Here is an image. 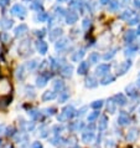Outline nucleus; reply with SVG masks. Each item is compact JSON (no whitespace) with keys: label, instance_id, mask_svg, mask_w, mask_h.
<instances>
[{"label":"nucleus","instance_id":"nucleus-1","mask_svg":"<svg viewBox=\"0 0 140 148\" xmlns=\"http://www.w3.org/2000/svg\"><path fill=\"white\" fill-rule=\"evenodd\" d=\"M11 13H13L14 15H16V16L19 18H25L26 15V9L22 5H20V4H16V5L13 6V9H11Z\"/></svg>","mask_w":140,"mask_h":148},{"label":"nucleus","instance_id":"nucleus-2","mask_svg":"<svg viewBox=\"0 0 140 148\" xmlns=\"http://www.w3.org/2000/svg\"><path fill=\"white\" fill-rule=\"evenodd\" d=\"M139 137V130L137 127H133V128H130L129 131H128V134H127V139L129 142H134V141H137Z\"/></svg>","mask_w":140,"mask_h":148},{"label":"nucleus","instance_id":"nucleus-3","mask_svg":"<svg viewBox=\"0 0 140 148\" xmlns=\"http://www.w3.org/2000/svg\"><path fill=\"white\" fill-rule=\"evenodd\" d=\"M109 70H111V66L107 65V64H102V65H99L97 67L96 71H97L98 76H105V75H108Z\"/></svg>","mask_w":140,"mask_h":148},{"label":"nucleus","instance_id":"nucleus-4","mask_svg":"<svg viewBox=\"0 0 140 148\" xmlns=\"http://www.w3.org/2000/svg\"><path fill=\"white\" fill-rule=\"evenodd\" d=\"M130 122V118H129V115H128L127 112H120V115L118 117V123L122 124V126H127V124H129Z\"/></svg>","mask_w":140,"mask_h":148},{"label":"nucleus","instance_id":"nucleus-5","mask_svg":"<svg viewBox=\"0 0 140 148\" xmlns=\"http://www.w3.org/2000/svg\"><path fill=\"white\" fill-rule=\"evenodd\" d=\"M62 115L65 116L66 120L72 118V117L76 115V111H74L73 106H67V107H65V108H63V111H62Z\"/></svg>","mask_w":140,"mask_h":148},{"label":"nucleus","instance_id":"nucleus-6","mask_svg":"<svg viewBox=\"0 0 140 148\" xmlns=\"http://www.w3.org/2000/svg\"><path fill=\"white\" fill-rule=\"evenodd\" d=\"M113 101L115 102L117 105H120V106H124V105H127V97L124 96L123 93H117L114 97H113Z\"/></svg>","mask_w":140,"mask_h":148},{"label":"nucleus","instance_id":"nucleus-7","mask_svg":"<svg viewBox=\"0 0 140 148\" xmlns=\"http://www.w3.org/2000/svg\"><path fill=\"white\" fill-rule=\"evenodd\" d=\"M88 70H89V64L86 62V61H82L81 64H79L77 71H78V75H86L87 72H88Z\"/></svg>","mask_w":140,"mask_h":148},{"label":"nucleus","instance_id":"nucleus-8","mask_svg":"<svg viewBox=\"0 0 140 148\" xmlns=\"http://www.w3.org/2000/svg\"><path fill=\"white\" fill-rule=\"evenodd\" d=\"M36 47H37V51H39L40 54H42V55H45L47 52V44L45 43V41H42V40L37 41Z\"/></svg>","mask_w":140,"mask_h":148},{"label":"nucleus","instance_id":"nucleus-9","mask_svg":"<svg viewBox=\"0 0 140 148\" xmlns=\"http://www.w3.org/2000/svg\"><path fill=\"white\" fill-rule=\"evenodd\" d=\"M130 66H131V62L130 61H127V62L120 64L119 67H118V75H124L128 70H129Z\"/></svg>","mask_w":140,"mask_h":148},{"label":"nucleus","instance_id":"nucleus-10","mask_svg":"<svg viewBox=\"0 0 140 148\" xmlns=\"http://www.w3.org/2000/svg\"><path fill=\"white\" fill-rule=\"evenodd\" d=\"M82 141L84 143H92L94 141V133L93 132H84L82 134Z\"/></svg>","mask_w":140,"mask_h":148},{"label":"nucleus","instance_id":"nucleus-11","mask_svg":"<svg viewBox=\"0 0 140 148\" xmlns=\"http://www.w3.org/2000/svg\"><path fill=\"white\" fill-rule=\"evenodd\" d=\"M107 127H108V117L107 116H102L100 120H99V123H98V130L104 131Z\"/></svg>","mask_w":140,"mask_h":148},{"label":"nucleus","instance_id":"nucleus-12","mask_svg":"<svg viewBox=\"0 0 140 148\" xmlns=\"http://www.w3.org/2000/svg\"><path fill=\"white\" fill-rule=\"evenodd\" d=\"M25 32H27V26L25 24H21L20 26H17L16 29H15V36L19 37V36H22Z\"/></svg>","mask_w":140,"mask_h":148},{"label":"nucleus","instance_id":"nucleus-13","mask_svg":"<svg viewBox=\"0 0 140 148\" xmlns=\"http://www.w3.org/2000/svg\"><path fill=\"white\" fill-rule=\"evenodd\" d=\"M77 19H78V15L76 14V13H73V11H70V13L66 15L67 24H74V22L77 21Z\"/></svg>","mask_w":140,"mask_h":148},{"label":"nucleus","instance_id":"nucleus-14","mask_svg":"<svg viewBox=\"0 0 140 148\" xmlns=\"http://www.w3.org/2000/svg\"><path fill=\"white\" fill-rule=\"evenodd\" d=\"M54 98H56V92H54V91H46V92H44V95H42L44 102L51 101V100H54Z\"/></svg>","mask_w":140,"mask_h":148},{"label":"nucleus","instance_id":"nucleus-15","mask_svg":"<svg viewBox=\"0 0 140 148\" xmlns=\"http://www.w3.org/2000/svg\"><path fill=\"white\" fill-rule=\"evenodd\" d=\"M48 77H50V76L40 75L39 77H37V80H36V85L39 86V87H44V86L47 83V81H48Z\"/></svg>","mask_w":140,"mask_h":148},{"label":"nucleus","instance_id":"nucleus-16","mask_svg":"<svg viewBox=\"0 0 140 148\" xmlns=\"http://www.w3.org/2000/svg\"><path fill=\"white\" fill-rule=\"evenodd\" d=\"M86 86L89 87V89H94V87L98 86V81L96 80V77H93V76H89V77L86 80Z\"/></svg>","mask_w":140,"mask_h":148},{"label":"nucleus","instance_id":"nucleus-17","mask_svg":"<svg viewBox=\"0 0 140 148\" xmlns=\"http://www.w3.org/2000/svg\"><path fill=\"white\" fill-rule=\"evenodd\" d=\"M61 35H62V30L61 29H55L52 32H50V40L51 41H56Z\"/></svg>","mask_w":140,"mask_h":148},{"label":"nucleus","instance_id":"nucleus-18","mask_svg":"<svg viewBox=\"0 0 140 148\" xmlns=\"http://www.w3.org/2000/svg\"><path fill=\"white\" fill-rule=\"evenodd\" d=\"M19 51H20L22 55H24L25 52H29L30 51V43H29L27 40L24 41L22 44H20V49H19Z\"/></svg>","mask_w":140,"mask_h":148},{"label":"nucleus","instance_id":"nucleus-19","mask_svg":"<svg viewBox=\"0 0 140 148\" xmlns=\"http://www.w3.org/2000/svg\"><path fill=\"white\" fill-rule=\"evenodd\" d=\"M72 71H73V67L70 66V65H66V66L61 70V74H62L63 76H65V77H71Z\"/></svg>","mask_w":140,"mask_h":148},{"label":"nucleus","instance_id":"nucleus-20","mask_svg":"<svg viewBox=\"0 0 140 148\" xmlns=\"http://www.w3.org/2000/svg\"><path fill=\"white\" fill-rule=\"evenodd\" d=\"M114 80H115L114 76H113V75H109V74H108V75H105L104 77L102 78L100 83H102V85H109V83H112L113 81H114Z\"/></svg>","mask_w":140,"mask_h":148},{"label":"nucleus","instance_id":"nucleus-21","mask_svg":"<svg viewBox=\"0 0 140 148\" xmlns=\"http://www.w3.org/2000/svg\"><path fill=\"white\" fill-rule=\"evenodd\" d=\"M54 89H55V91L61 92V91L65 89V83H63V81H61V80H56L54 82Z\"/></svg>","mask_w":140,"mask_h":148},{"label":"nucleus","instance_id":"nucleus-22","mask_svg":"<svg viewBox=\"0 0 140 148\" xmlns=\"http://www.w3.org/2000/svg\"><path fill=\"white\" fill-rule=\"evenodd\" d=\"M124 39H125L127 43H131L134 39H135V32L133 30H129V31L125 32V35H124Z\"/></svg>","mask_w":140,"mask_h":148},{"label":"nucleus","instance_id":"nucleus-23","mask_svg":"<svg viewBox=\"0 0 140 148\" xmlns=\"http://www.w3.org/2000/svg\"><path fill=\"white\" fill-rule=\"evenodd\" d=\"M107 109L109 113H114L117 111V106H115V102L113 100H109L108 101V105H107Z\"/></svg>","mask_w":140,"mask_h":148},{"label":"nucleus","instance_id":"nucleus-24","mask_svg":"<svg viewBox=\"0 0 140 148\" xmlns=\"http://www.w3.org/2000/svg\"><path fill=\"white\" fill-rule=\"evenodd\" d=\"M70 98V93L67 92V91H63V92H60V97H58V101L60 103H63V102H66L67 100Z\"/></svg>","mask_w":140,"mask_h":148},{"label":"nucleus","instance_id":"nucleus-25","mask_svg":"<svg viewBox=\"0 0 140 148\" xmlns=\"http://www.w3.org/2000/svg\"><path fill=\"white\" fill-rule=\"evenodd\" d=\"M1 25L4 29H10L13 26V20L11 19H7V18H4L3 21H1Z\"/></svg>","mask_w":140,"mask_h":148},{"label":"nucleus","instance_id":"nucleus-26","mask_svg":"<svg viewBox=\"0 0 140 148\" xmlns=\"http://www.w3.org/2000/svg\"><path fill=\"white\" fill-rule=\"evenodd\" d=\"M83 56H84V50H81V51H77L74 55H72V61H79Z\"/></svg>","mask_w":140,"mask_h":148},{"label":"nucleus","instance_id":"nucleus-27","mask_svg":"<svg viewBox=\"0 0 140 148\" xmlns=\"http://www.w3.org/2000/svg\"><path fill=\"white\" fill-rule=\"evenodd\" d=\"M103 100H98V101H94L92 105H90V107H92L93 109H96V111H98V109L102 108V106H103Z\"/></svg>","mask_w":140,"mask_h":148},{"label":"nucleus","instance_id":"nucleus-28","mask_svg":"<svg viewBox=\"0 0 140 148\" xmlns=\"http://www.w3.org/2000/svg\"><path fill=\"white\" fill-rule=\"evenodd\" d=\"M98 61H99V54H97V52H92V54L89 55V62L97 64Z\"/></svg>","mask_w":140,"mask_h":148},{"label":"nucleus","instance_id":"nucleus-29","mask_svg":"<svg viewBox=\"0 0 140 148\" xmlns=\"http://www.w3.org/2000/svg\"><path fill=\"white\" fill-rule=\"evenodd\" d=\"M109 9H111L112 11H117L119 9V1H117V0L109 1Z\"/></svg>","mask_w":140,"mask_h":148},{"label":"nucleus","instance_id":"nucleus-30","mask_svg":"<svg viewBox=\"0 0 140 148\" xmlns=\"http://www.w3.org/2000/svg\"><path fill=\"white\" fill-rule=\"evenodd\" d=\"M98 117H99V112H98V111H94V112H92V113H90V115L88 116V121H89L90 123H93L94 121L98 118Z\"/></svg>","mask_w":140,"mask_h":148},{"label":"nucleus","instance_id":"nucleus-31","mask_svg":"<svg viewBox=\"0 0 140 148\" xmlns=\"http://www.w3.org/2000/svg\"><path fill=\"white\" fill-rule=\"evenodd\" d=\"M62 141H63V139L60 137V136H56V137H54L51 139V143L54 146H60V145H62Z\"/></svg>","mask_w":140,"mask_h":148},{"label":"nucleus","instance_id":"nucleus-32","mask_svg":"<svg viewBox=\"0 0 140 148\" xmlns=\"http://www.w3.org/2000/svg\"><path fill=\"white\" fill-rule=\"evenodd\" d=\"M66 45H67V39L58 40L57 44H56V50H60V49H62L63 46H66Z\"/></svg>","mask_w":140,"mask_h":148},{"label":"nucleus","instance_id":"nucleus-33","mask_svg":"<svg viewBox=\"0 0 140 148\" xmlns=\"http://www.w3.org/2000/svg\"><path fill=\"white\" fill-rule=\"evenodd\" d=\"M47 19H48V15L46 13H39V15H37V20H39L40 22L46 21Z\"/></svg>","mask_w":140,"mask_h":148},{"label":"nucleus","instance_id":"nucleus-34","mask_svg":"<svg viewBox=\"0 0 140 148\" xmlns=\"http://www.w3.org/2000/svg\"><path fill=\"white\" fill-rule=\"evenodd\" d=\"M47 134H48V128L47 127H41V130H40V137H42V138H45V137H47Z\"/></svg>","mask_w":140,"mask_h":148},{"label":"nucleus","instance_id":"nucleus-35","mask_svg":"<svg viewBox=\"0 0 140 148\" xmlns=\"http://www.w3.org/2000/svg\"><path fill=\"white\" fill-rule=\"evenodd\" d=\"M131 15H133V13H131L130 10H125V11H124V13H123L122 15H120V19H128V20H129Z\"/></svg>","mask_w":140,"mask_h":148},{"label":"nucleus","instance_id":"nucleus-36","mask_svg":"<svg viewBox=\"0 0 140 148\" xmlns=\"http://www.w3.org/2000/svg\"><path fill=\"white\" fill-rule=\"evenodd\" d=\"M82 28L84 29V30H88V29L90 28V20H89V19H84V20H83Z\"/></svg>","mask_w":140,"mask_h":148},{"label":"nucleus","instance_id":"nucleus-37","mask_svg":"<svg viewBox=\"0 0 140 148\" xmlns=\"http://www.w3.org/2000/svg\"><path fill=\"white\" fill-rule=\"evenodd\" d=\"M29 115L31 116L32 118H35V120H36V118H39V117H40V113L37 112L36 109H31V111H29Z\"/></svg>","mask_w":140,"mask_h":148},{"label":"nucleus","instance_id":"nucleus-38","mask_svg":"<svg viewBox=\"0 0 140 148\" xmlns=\"http://www.w3.org/2000/svg\"><path fill=\"white\" fill-rule=\"evenodd\" d=\"M115 51H117V49H114V50H112V51H109L108 54H105V55H104V59H105V60H109V59H112L113 56L115 55Z\"/></svg>","mask_w":140,"mask_h":148},{"label":"nucleus","instance_id":"nucleus-39","mask_svg":"<svg viewBox=\"0 0 140 148\" xmlns=\"http://www.w3.org/2000/svg\"><path fill=\"white\" fill-rule=\"evenodd\" d=\"M1 101H3V103H1V106H7L10 103V101H11V97L10 96H6V97H4V98H1Z\"/></svg>","mask_w":140,"mask_h":148},{"label":"nucleus","instance_id":"nucleus-40","mask_svg":"<svg viewBox=\"0 0 140 148\" xmlns=\"http://www.w3.org/2000/svg\"><path fill=\"white\" fill-rule=\"evenodd\" d=\"M81 128H83V123L82 122H77L76 124L72 126V130L73 131H78V130H81Z\"/></svg>","mask_w":140,"mask_h":148},{"label":"nucleus","instance_id":"nucleus-41","mask_svg":"<svg viewBox=\"0 0 140 148\" xmlns=\"http://www.w3.org/2000/svg\"><path fill=\"white\" fill-rule=\"evenodd\" d=\"M135 50H137V47L130 46L129 49H127V50H125V55H127V56H128V55H133L134 52H135Z\"/></svg>","mask_w":140,"mask_h":148},{"label":"nucleus","instance_id":"nucleus-42","mask_svg":"<svg viewBox=\"0 0 140 148\" xmlns=\"http://www.w3.org/2000/svg\"><path fill=\"white\" fill-rule=\"evenodd\" d=\"M127 92L129 93V95H131V96H133V95H135V90H134V86H133V85L128 86V87H127Z\"/></svg>","mask_w":140,"mask_h":148},{"label":"nucleus","instance_id":"nucleus-43","mask_svg":"<svg viewBox=\"0 0 140 148\" xmlns=\"http://www.w3.org/2000/svg\"><path fill=\"white\" fill-rule=\"evenodd\" d=\"M31 9H35V10H39V13H40V10L42 9V5L39 3V4H36V3H33L32 5H31Z\"/></svg>","mask_w":140,"mask_h":148},{"label":"nucleus","instance_id":"nucleus-44","mask_svg":"<svg viewBox=\"0 0 140 148\" xmlns=\"http://www.w3.org/2000/svg\"><path fill=\"white\" fill-rule=\"evenodd\" d=\"M16 76H17V77L19 78H22V76H24V67H20V69H19L17 70V74H16Z\"/></svg>","mask_w":140,"mask_h":148},{"label":"nucleus","instance_id":"nucleus-45","mask_svg":"<svg viewBox=\"0 0 140 148\" xmlns=\"http://www.w3.org/2000/svg\"><path fill=\"white\" fill-rule=\"evenodd\" d=\"M129 24L130 25H134V24H137V22L139 21V16H135V18H133V19H129Z\"/></svg>","mask_w":140,"mask_h":148},{"label":"nucleus","instance_id":"nucleus-46","mask_svg":"<svg viewBox=\"0 0 140 148\" xmlns=\"http://www.w3.org/2000/svg\"><path fill=\"white\" fill-rule=\"evenodd\" d=\"M36 65H37L36 61H30V62L27 64V67H29L30 70H32V69H35V67H36Z\"/></svg>","mask_w":140,"mask_h":148},{"label":"nucleus","instance_id":"nucleus-47","mask_svg":"<svg viewBox=\"0 0 140 148\" xmlns=\"http://www.w3.org/2000/svg\"><path fill=\"white\" fill-rule=\"evenodd\" d=\"M45 111H46V115H54V113L56 112V108L55 107H51V108L45 109Z\"/></svg>","mask_w":140,"mask_h":148},{"label":"nucleus","instance_id":"nucleus-48","mask_svg":"<svg viewBox=\"0 0 140 148\" xmlns=\"http://www.w3.org/2000/svg\"><path fill=\"white\" fill-rule=\"evenodd\" d=\"M31 148H42V143L41 142H33L31 145Z\"/></svg>","mask_w":140,"mask_h":148},{"label":"nucleus","instance_id":"nucleus-49","mask_svg":"<svg viewBox=\"0 0 140 148\" xmlns=\"http://www.w3.org/2000/svg\"><path fill=\"white\" fill-rule=\"evenodd\" d=\"M54 131H55L56 136H58V132L62 131V127H61V126H55V127H54Z\"/></svg>","mask_w":140,"mask_h":148},{"label":"nucleus","instance_id":"nucleus-50","mask_svg":"<svg viewBox=\"0 0 140 148\" xmlns=\"http://www.w3.org/2000/svg\"><path fill=\"white\" fill-rule=\"evenodd\" d=\"M86 109H87V107H82L81 109H79V111L76 113V115H78V116H83L84 115V112H86Z\"/></svg>","mask_w":140,"mask_h":148},{"label":"nucleus","instance_id":"nucleus-51","mask_svg":"<svg viewBox=\"0 0 140 148\" xmlns=\"http://www.w3.org/2000/svg\"><path fill=\"white\" fill-rule=\"evenodd\" d=\"M115 147V145H114V142L113 141H108L107 142V148H114Z\"/></svg>","mask_w":140,"mask_h":148},{"label":"nucleus","instance_id":"nucleus-52","mask_svg":"<svg viewBox=\"0 0 140 148\" xmlns=\"http://www.w3.org/2000/svg\"><path fill=\"white\" fill-rule=\"evenodd\" d=\"M13 133H14V128L13 127H9V128H7V131H6V134L10 136V134H13Z\"/></svg>","mask_w":140,"mask_h":148},{"label":"nucleus","instance_id":"nucleus-53","mask_svg":"<svg viewBox=\"0 0 140 148\" xmlns=\"http://www.w3.org/2000/svg\"><path fill=\"white\" fill-rule=\"evenodd\" d=\"M57 11H58V14H61V15L65 14V9H63V7H58Z\"/></svg>","mask_w":140,"mask_h":148},{"label":"nucleus","instance_id":"nucleus-54","mask_svg":"<svg viewBox=\"0 0 140 148\" xmlns=\"http://www.w3.org/2000/svg\"><path fill=\"white\" fill-rule=\"evenodd\" d=\"M36 34H37V36H41V37H42V36L45 35V32H44V30H41V31H37Z\"/></svg>","mask_w":140,"mask_h":148},{"label":"nucleus","instance_id":"nucleus-55","mask_svg":"<svg viewBox=\"0 0 140 148\" xmlns=\"http://www.w3.org/2000/svg\"><path fill=\"white\" fill-rule=\"evenodd\" d=\"M134 4H135V6L137 7H140V0H135Z\"/></svg>","mask_w":140,"mask_h":148},{"label":"nucleus","instance_id":"nucleus-56","mask_svg":"<svg viewBox=\"0 0 140 148\" xmlns=\"http://www.w3.org/2000/svg\"><path fill=\"white\" fill-rule=\"evenodd\" d=\"M108 3H109V0H100V4H103V5H105Z\"/></svg>","mask_w":140,"mask_h":148},{"label":"nucleus","instance_id":"nucleus-57","mask_svg":"<svg viewBox=\"0 0 140 148\" xmlns=\"http://www.w3.org/2000/svg\"><path fill=\"white\" fill-rule=\"evenodd\" d=\"M4 130H5V127H4V126L0 127V133H3V131H4Z\"/></svg>","mask_w":140,"mask_h":148},{"label":"nucleus","instance_id":"nucleus-58","mask_svg":"<svg viewBox=\"0 0 140 148\" xmlns=\"http://www.w3.org/2000/svg\"><path fill=\"white\" fill-rule=\"evenodd\" d=\"M138 86L140 87V80H139V81H138Z\"/></svg>","mask_w":140,"mask_h":148},{"label":"nucleus","instance_id":"nucleus-59","mask_svg":"<svg viewBox=\"0 0 140 148\" xmlns=\"http://www.w3.org/2000/svg\"><path fill=\"white\" fill-rule=\"evenodd\" d=\"M138 32L140 34V26H139V29H138Z\"/></svg>","mask_w":140,"mask_h":148},{"label":"nucleus","instance_id":"nucleus-60","mask_svg":"<svg viewBox=\"0 0 140 148\" xmlns=\"http://www.w3.org/2000/svg\"><path fill=\"white\" fill-rule=\"evenodd\" d=\"M72 148H79V147H77V146H74V147H72Z\"/></svg>","mask_w":140,"mask_h":148},{"label":"nucleus","instance_id":"nucleus-61","mask_svg":"<svg viewBox=\"0 0 140 148\" xmlns=\"http://www.w3.org/2000/svg\"><path fill=\"white\" fill-rule=\"evenodd\" d=\"M74 3H78V0H74Z\"/></svg>","mask_w":140,"mask_h":148},{"label":"nucleus","instance_id":"nucleus-62","mask_svg":"<svg viewBox=\"0 0 140 148\" xmlns=\"http://www.w3.org/2000/svg\"><path fill=\"white\" fill-rule=\"evenodd\" d=\"M0 145H1V139H0Z\"/></svg>","mask_w":140,"mask_h":148},{"label":"nucleus","instance_id":"nucleus-63","mask_svg":"<svg viewBox=\"0 0 140 148\" xmlns=\"http://www.w3.org/2000/svg\"><path fill=\"white\" fill-rule=\"evenodd\" d=\"M61 1H63V0H61Z\"/></svg>","mask_w":140,"mask_h":148},{"label":"nucleus","instance_id":"nucleus-64","mask_svg":"<svg viewBox=\"0 0 140 148\" xmlns=\"http://www.w3.org/2000/svg\"><path fill=\"white\" fill-rule=\"evenodd\" d=\"M9 148H11V147H9Z\"/></svg>","mask_w":140,"mask_h":148}]
</instances>
